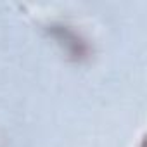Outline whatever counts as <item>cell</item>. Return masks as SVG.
<instances>
[{"instance_id": "cell-1", "label": "cell", "mask_w": 147, "mask_h": 147, "mask_svg": "<svg viewBox=\"0 0 147 147\" xmlns=\"http://www.w3.org/2000/svg\"><path fill=\"white\" fill-rule=\"evenodd\" d=\"M49 35L55 40V43L66 52V55L73 61H83L90 54V45L73 26L64 23H52L47 26Z\"/></svg>"}]
</instances>
